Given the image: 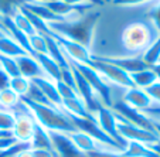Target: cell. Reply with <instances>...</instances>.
Masks as SVG:
<instances>
[{
	"label": "cell",
	"instance_id": "cell-3",
	"mask_svg": "<svg viewBox=\"0 0 160 157\" xmlns=\"http://www.w3.org/2000/svg\"><path fill=\"white\" fill-rule=\"evenodd\" d=\"M88 65H91L95 71H98V72L101 74V76H102L108 84H112V85H115V86L122 88L123 91H126V89L133 86L129 74H128L126 71H123L122 68H119V66L108 62L105 58L92 55V58H91Z\"/></svg>",
	"mask_w": 160,
	"mask_h": 157
},
{
	"label": "cell",
	"instance_id": "cell-27",
	"mask_svg": "<svg viewBox=\"0 0 160 157\" xmlns=\"http://www.w3.org/2000/svg\"><path fill=\"white\" fill-rule=\"evenodd\" d=\"M9 82H10V78L6 72H4L2 68H0V91L2 89H6L9 88Z\"/></svg>",
	"mask_w": 160,
	"mask_h": 157
},
{
	"label": "cell",
	"instance_id": "cell-23",
	"mask_svg": "<svg viewBox=\"0 0 160 157\" xmlns=\"http://www.w3.org/2000/svg\"><path fill=\"white\" fill-rule=\"evenodd\" d=\"M0 68H2V70L9 75V78L20 76L17 62H16V58H12V57H7V55L0 54Z\"/></svg>",
	"mask_w": 160,
	"mask_h": 157
},
{
	"label": "cell",
	"instance_id": "cell-5",
	"mask_svg": "<svg viewBox=\"0 0 160 157\" xmlns=\"http://www.w3.org/2000/svg\"><path fill=\"white\" fill-rule=\"evenodd\" d=\"M116 118V130H118L119 136L125 140V142H140L145 145H154V143L160 142L159 135L153 132L139 127L136 125L130 123V122L125 120L122 116H119L115 112Z\"/></svg>",
	"mask_w": 160,
	"mask_h": 157
},
{
	"label": "cell",
	"instance_id": "cell-10",
	"mask_svg": "<svg viewBox=\"0 0 160 157\" xmlns=\"http://www.w3.org/2000/svg\"><path fill=\"white\" fill-rule=\"evenodd\" d=\"M68 136H70V139L72 140V143L75 145V147L78 149L79 151H82L84 154H87V156L91 153H95V151L109 150L108 147H105V146L101 145L99 142H97L92 136L81 132V130H75V132L68 133Z\"/></svg>",
	"mask_w": 160,
	"mask_h": 157
},
{
	"label": "cell",
	"instance_id": "cell-32",
	"mask_svg": "<svg viewBox=\"0 0 160 157\" xmlns=\"http://www.w3.org/2000/svg\"><path fill=\"white\" fill-rule=\"evenodd\" d=\"M0 26H3V24H2V21H0ZM3 27H4V26H3Z\"/></svg>",
	"mask_w": 160,
	"mask_h": 157
},
{
	"label": "cell",
	"instance_id": "cell-11",
	"mask_svg": "<svg viewBox=\"0 0 160 157\" xmlns=\"http://www.w3.org/2000/svg\"><path fill=\"white\" fill-rule=\"evenodd\" d=\"M31 81L38 86V89L42 92V95L48 99V102L51 103L52 106L61 109V102H62V99H61L60 94H58V91H57V86H55V82L52 81V79H50V78H34V79H31Z\"/></svg>",
	"mask_w": 160,
	"mask_h": 157
},
{
	"label": "cell",
	"instance_id": "cell-15",
	"mask_svg": "<svg viewBox=\"0 0 160 157\" xmlns=\"http://www.w3.org/2000/svg\"><path fill=\"white\" fill-rule=\"evenodd\" d=\"M130 79H132L133 86L145 89L149 85L154 84L157 81V76L154 74V71L149 66V68H145V70H140V71H136V72L130 74Z\"/></svg>",
	"mask_w": 160,
	"mask_h": 157
},
{
	"label": "cell",
	"instance_id": "cell-33",
	"mask_svg": "<svg viewBox=\"0 0 160 157\" xmlns=\"http://www.w3.org/2000/svg\"><path fill=\"white\" fill-rule=\"evenodd\" d=\"M159 61H160V60H159Z\"/></svg>",
	"mask_w": 160,
	"mask_h": 157
},
{
	"label": "cell",
	"instance_id": "cell-1",
	"mask_svg": "<svg viewBox=\"0 0 160 157\" xmlns=\"http://www.w3.org/2000/svg\"><path fill=\"white\" fill-rule=\"evenodd\" d=\"M159 36L160 34L156 27L145 16L128 21L121 30L122 51L118 58L142 57V54L153 44V41Z\"/></svg>",
	"mask_w": 160,
	"mask_h": 157
},
{
	"label": "cell",
	"instance_id": "cell-22",
	"mask_svg": "<svg viewBox=\"0 0 160 157\" xmlns=\"http://www.w3.org/2000/svg\"><path fill=\"white\" fill-rule=\"evenodd\" d=\"M142 60L145 61L149 66L159 62V60H160V36L154 40L153 44L142 54Z\"/></svg>",
	"mask_w": 160,
	"mask_h": 157
},
{
	"label": "cell",
	"instance_id": "cell-20",
	"mask_svg": "<svg viewBox=\"0 0 160 157\" xmlns=\"http://www.w3.org/2000/svg\"><path fill=\"white\" fill-rule=\"evenodd\" d=\"M28 46L33 52V55L37 54H47V41H45L44 34L36 33L28 37Z\"/></svg>",
	"mask_w": 160,
	"mask_h": 157
},
{
	"label": "cell",
	"instance_id": "cell-18",
	"mask_svg": "<svg viewBox=\"0 0 160 157\" xmlns=\"http://www.w3.org/2000/svg\"><path fill=\"white\" fill-rule=\"evenodd\" d=\"M20 101H21V98L17 94H14L10 88H6V89L0 91V108L2 109L13 110L20 103Z\"/></svg>",
	"mask_w": 160,
	"mask_h": 157
},
{
	"label": "cell",
	"instance_id": "cell-31",
	"mask_svg": "<svg viewBox=\"0 0 160 157\" xmlns=\"http://www.w3.org/2000/svg\"><path fill=\"white\" fill-rule=\"evenodd\" d=\"M3 36H9V33H7V30L3 26H0V37H3Z\"/></svg>",
	"mask_w": 160,
	"mask_h": 157
},
{
	"label": "cell",
	"instance_id": "cell-25",
	"mask_svg": "<svg viewBox=\"0 0 160 157\" xmlns=\"http://www.w3.org/2000/svg\"><path fill=\"white\" fill-rule=\"evenodd\" d=\"M153 2V0H109V3L113 4L116 7H122V9H132V7H139L143 4H148Z\"/></svg>",
	"mask_w": 160,
	"mask_h": 157
},
{
	"label": "cell",
	"instance_id": "cell-12",
	"mask_svg": "<svg viewBox=\"0 0 160 157\" xmlns=\"http://www.w3.org/2000/svg\"><path fill=\"white\" fill-rule=\"evenodd\" d=\"M121 154L123 157H160L156 151L152 150L149 145L140 142H128Z\"/></svg>",
	"mask_w": 160,
	"mask_h": 157
},
{
	"label": "cell",
	"instance_id": "cell-2",
	"mask_svg": "<svg viewBox=\"0 0 160 157\" xmlns=\"http://www.w3.org/2000/svg\"><path fill=\"white\" fill-rule=\"evenodd\" d=\"M21 101L27 105L30 113L33 115L37 125L44 127L48 132H62L71 133L75 132V126L72 125L71 119L68 118L65 112L60 108H55L52 105H41L27 98H21Z\"/></svg>",
	"mask_w": 160,
	"mask_h": 157
},
{
	"label": "cell",
	"instance_id": "cell-30",
	"mask_svg": "<svg viewBox=\"0 0 160 157\" xmlns=\"http://www.w3.org/2000/svg\"><path fill=\"white\" fill-rule=\"evenodd\" d=\"M31 2H36V3H41V4H47V3H52V2H57V0H31Z\"/></svg>",
	"mask_w": 160,
	"mask_h": 157
},
{
	"label": "cell",
	"instance_id": "cell-9",
	"mask_svg": "<svg viewBox=\"0 0 160 157\" xmlns=\"http://www.w3.org/2000/svg\"><path fill=\"white\" fill-rule=\"evenodd\" d=\"M16 62L18 66V72L21 76L28 79H34V78H47L44 70L41 68L38 60L31 54H26L21 57L16 58Z\"/></svg>",
	"mask_w": 160,
	"mask_h": 157
},
{
	"label": "cell",
	"instance_id": "cell-26",
	"mask_svg": "<svg viewBox=\"0 0 160 157\" xmlns=\"http://www.w3.org/2000/svg\"><path fill=\"white\" fill-rule=\"evenodd\" d=\"M145 91L154 103H159L160 105V81H156L154 84L149 85L148 88H145Z\"/></svg>",
	"mask_w": 160,
	"mask_h": 157
},
{
	"label": "cell",
	"instance_id": "cell-17",
	"mask_svg": "<svg viewBox=\"0 0 160 157\" xmlns=\"http://www.w3.org/2000/svg\"><path fill=\"white\" fill-rule=\"evenodd\" d=\"M30 147L31 149H44V150H50L54 153L48 130H45L44 127L37 125L36 130H34V135H33V139H31V142H30Z\"/></svg>",
	"mask_w": 160,
	"mask_h": 157
},
{
	"label": "cell",
	"instance_id": "cell-28",
	"mask_svg": "<svg viewBox=\"0 0 160 157\" xmlns=\"http://www.w3.org/2000/svg\"><path fill=\"white\" fill-rule=\"evenodd\" d=\"M150 68L154 71V74H156L157 81H160V61H159V62H156V64H153Z\"/></svg>",
	"mask_w": 160,
	"mask_h": 157
},
{
	"label": "cell",
	"instance_id": "cell-21",
	"mask_svg": "<svg viewBox=\"0 0 160 157\" xmlns=\"http://www.w3.org/2000/svg\"><path fill=\"white\" fill-rule=\"evenodd\" d=\"M145 17L152 21V24L160 34V0H153L148 4L145 10Z\"/></svg>",
	"mask_w": 160,
	"mask_h": 157
},
{
	"label": "cell",
	"instance_id": "cell-16",
	"mask_svg": "<svg viewBox=\"0 0 160 157\" xmlns=\"http://www.w3.org/2000/svg\"><path fill=\"white\" fill-rule=\"evenodd\" d=\"M10 17H12V21L14 23V26L21 31V33L24 34V36L30 37V36H33V34L37 33L34 26L31 24V21L28 20V17L23 13V10H21L20 7H17V9L10 14Z\"/></svg>",
	"mask_w": 160,
	"mask_h": 157
},
{
	"label": "cell",
	"instance_id": "cell-13",
	"mask_svg": "<svg viewBox=\"0 0 160 157\" xmlns=\"http://www.w3.org/2000/svg\"><path fill=\"white\" fill-rule=\"evenodd\" d=\"M0 54L12 58H17L21 57V55L28 54V52L14 38H12L10 36H3L0 37Z\"/></svg>",
	"mask_w": 160,
	"mask_h": 157
},
{
	"label": "cell",
	"instance_id": "cell-14",
	"mask_svg": "<svg viewBox=\"0 0 160 157\" xmlns=\"http://www.w3.org/2000/svg\"><path fill=\"white\" fill-rule=\"evenodd\" d=\"M34 57L38 60L40 65H41V68L44 70L47 78L52 79L54 82L60 81L61 79V68H62V66H60L52 58H50L47 54H37V55H34Z\"/></svg>",
	"mask_w": 160,
	"mask_h": 157
},
{
	"label": "cell",
	"instance_id": "cell-8",
	"mask_svg": "<svg viewBox=\"0 0 160 157\" xmlns=\"http://www.w3.org/2000/svg\"><path fill=\"white\" fill-rule=\"evenodd\" d=\"M121 101H123L130 108L136 109V110H140V112H145L146 109L153 106V103H154L150 99V96L146 94L145 89H140V88H136V86H132L129 89H126V91H123Z\"/></svg>",
	"mask_w": 160,
	"mask_h": 157
},
{
	"label": "cell",
	"instance_id": "cell-6",
	"mask_svg": "<svg viewBox=\"0 0 160 157\" xmlns=\"http://www.w3.org/2000/svg\"><path fill=\"white\" fill-rule=\"evenodd\" d=\"M47 34H50L58 42V46L62 50L67 61L79 62V64H89L91 58H92V52H91V50L87 46L79 44V42L67 38L64 36H60V34H55V33H47Z\"/></svg>",
	"mask_w": 160,
	"mask_h": 157
},
{
	"label": "cell",
	"instance_id": "cell-24",
	"mask_svg": "<svg viewBox=\"0 0 160 157\" xmlns=\"http://www.w3.org/2000/svg\"><path fill=\"white\" fill-rule=\"evenodd\" d=\"M16 116L9 109H0V130L2 132H12L14 127Z\"/></svg>",
	"mask_w": 160,
	"mask_h": 157
},
{
	"label": "cell",
	"instance_id": "cell-29",
	"mask_svg": "<svg viewBox=\"0 0 160 157\" xmlns=\"http://www.w3.org/2000/svg\"><path fill=\"white\" fill-rule=\"evenodd\" d=\"M16 157H33V154H31L30 149H27V150H23L21 153H18Z\"/></svg>",
	"mask_w": 160,
	"mask_h": 157
},
{
	"label": "cell",
	"instance_id": "cell-19",
	"mask_svg": "<svg viewBox=\"0 0 160 157\" xmlns=\"http://www.w3.org/2000/svg\"><path fill=\"white\" fill-rule=\"evenodd\" d=\"M30 85H31V79L24 78V76H21V75L16 76V78H10V82H9V88L14 94H17L20 98L26 96L28 94Z\"/></svg>",
	"mask_w": 160,
	"mask_h": 157
},
{
	"label": "cell",
	"instance_id": "cell-7",
	"mask_svg": "<svg viewBox=\"0 0 160 157\" xmlns=\"http://www.w3.org/2000/svg\"><path fill=\"white\" fill-rule=\"evenodd\" d=\"M95 119H97V123L99 126V129L103 133H106L111 139H113L121 149L123 150L126 147V143L121 136H119L118 130H116V118H115V112L112 110V108H108L105 105H101L98 108V110L94 113Z\"/></svg>",
	"mask_w": 160,
	"mask_h": 157
},
{
	"label": "cell",
	"instance_id": "cell-4",
	"mask_svg": "<svg viewBox=\"0 0 160 157\" xmlns=\"http://www.w3.org/2000/svg\"><path fill=\"white\" fill-rule=\"evenodd\" d=\"M71 65L87 79V82L92 86V89L95 91V94L98 95L101 103L108 108H112L113 105V101H112V89L109 88L108 82L101 76V74L98 71H95L94 68L88 64H79V62H71L68 61Z\"/></svg>",
	"mask_w": 160,
	"mask_h": 157
}]
</instances>
